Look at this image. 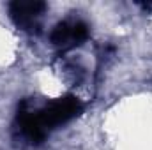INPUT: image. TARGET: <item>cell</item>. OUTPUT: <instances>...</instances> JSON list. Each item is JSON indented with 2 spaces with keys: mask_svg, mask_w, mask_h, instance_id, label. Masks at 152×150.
<instances>
[{
  "mask_svg": "<svg viewBox=\"0 0 152 150\" xmlns=\"http://www.w3.org/2000/svg\"><path fill=\"white\" fill-rule=\"evenodd\" d=\"M80 111H81V103L76 97L69 95V97H64V99L51 103L48 108L37 111V120L46 131L50 127H55V125H60V124L71 120Z\"/></svg>",
  "mask_w": 152,
  "mask_h": 150,
  "instance_id": "6da1fadb",
  "label": "cell"
},
{
  "mask_svg": "<svg viewBox=\"0 0 152 150\" xmlns=\"http://www.w3.org/2000/svg\"><path fill=\"white\" fill-rule=\"evenodd\" d=\"M87 37H88V28L81 21H76L73 25L58 23L55 27V30L51 32V42L57 44V46H64V48L81 44Z\"/></svg>",
  "mask_w": 152,
  "mask_h": 150,
  "instance_id": "7a4b0ae2",
  "label": "cell"
},
{
  "mask_svg": "<svg viewBox=\"0 0 152 150\" xmlns=\"http://www.w3.org/2000/svg\"><path fill=\"white\" fill-rule=\"evenodd\" d=\"M42 11H44L42 2H12L11 4V16L21 27H30Z\"/></svg>",
  "mask_w": 152,
  "mask_h": 150,
  "instance_id": "3957f363",
  "label": "cell"
}]
</instances>
